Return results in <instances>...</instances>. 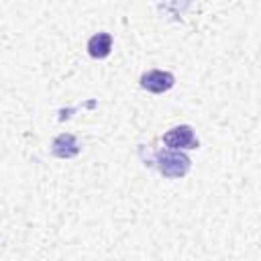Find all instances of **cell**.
Listing matches in <instances>:
<instances>
[{"label": "cell", "instance_id": "obj_3", "mask_svg": "<svg viewBox=\"0 0 261 261\" xmlns=\"http://www.w3.org/2000/svg\"><path fill=\"white\" fill-rule=\"evenodd\" d=\"M173 84H175V77L169 71L151 69V71H147V73L141 75V88L147 90V92H153V94H163Z\"/></svg>", "mask_w": 261, "mask_h": 261}, {"label": "cell", "instance_id": "obj_4", "mask_svg": "<svg viewBox=\"0 0 261 261\" xmlns=\"http://www.w3.org/2000/svg\"><path fill=\"white\" fill-rule=\"evenodd\" d=\"M51 151H53V155H57L61 159H69V157H75L80 153V143H77V139L73 135L63 133L53 141Z\"/></svg>", "mask_w": 261, "mask_h": 261}, {"label": "cell", "instance_id": "obj_2", "mask_svg": "<svg viewBox=\"0 0 261 261\" xmlns=\"http://www.w3.org/2000/svg\"><path fill=\"white\" fill-rule=\"evenodd\" d=\"M163 143L167 149L173 151H181V149H196L198 147V139L192 130V126L181 124V126H173L163 135Z\"/></svg>", "mask_w": 261, "mask_h": 261}, {"label": "cell", "instance_id": "obj_5", "mask_svg": "<svg viewBox=\"0 0 261 261\" xmlns=\"http://www.w3.org/2000/svg\"><path fill=\"white\" fill-rule=\"evenodd\" d=\"M112 49V37L108 33H98L88 41V53L94 59H104L110 55Z\"/></svg>", "mask_w": 261, "mask_h": 261}, {"label": "cell", "instance_id": "obj_1", "mask_svg": "<svg viewBox=\"0 0 261 261\" xmlns=\"http://www.w3.org/2000/svg\"><path fill=\"white\" fill-rule=\"evenodd\" d=\"M157 169L163 177H184L190 171V157L181 151L165 149L157 153Z\"/></svg>", "mask_w": 261, "mask_h": 261}]
</instances>
